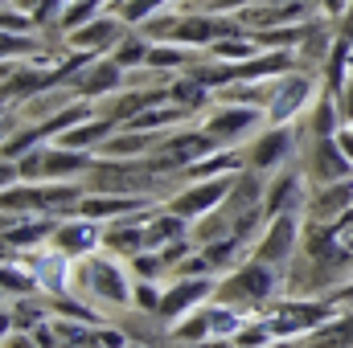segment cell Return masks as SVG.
I'll return each mask as SVG.
<instances>
[{
  "label": "cell",
  "mask_w": 353,
  "mask_h": 348,
  "mask_svg": "<svg viewBox=\"0 0 353 348\" xmlns=\"http://www.w3.org/2000/svg\"><path fill=\"white\" fill-rule=\"evenodd\" d=\"M128 348H148V345H128Z\"/></svg>",
  "instance_id": "obj_33"
},
{
  "label": "cell",
  "mask_w": 353,
  "mask_h": 348,
  "mask_svg": "<svg viewBox=\"0 0 353 348\" xmlns=\"http://www.w3.org/2000/svg\"><path fill=\"white\" fill-rule=\"evenodd\" d=\"M41 50V37H33V33H4V62H12L17 54L25 58V54H37Z\"/></svg>",
  "instance_id": "obj_27"
},
{
  "label": "cell",
  "mask_w": 353,
  "mask_h": 348,
  "mask_svg": "<svg viewBox=\"0 0 353 348\" xmlns=\"http://www.w3.org/2000/svg\"><path fill=\"white\" fill-rule=\"evenodd\" d=\"M165 140V131H136V127H119L115 135H107L94 152L107 156V160H136V156H148L157 152Z\"/></svg>",
  "instance_id": "obj_19"
},
{
  "label": "cell",
  "mask_w": 353,
  "mask_h": 348,
  "mask_svg": "<svg viewBox=\"0 0 353 348\" xmlns=\"http://www.w3.org/2000/svg\"><path fill=\"white\" fill-rule=\"evenodd\" d=\"M329 299H333L337 307H341V303H353V279H345V283H341V287H337V291H333Z\"/></svg>",
  "instance_id": "obj_31"
},
{
  "label": "cell",
  "mask_w": 353,
  "mask_h": 348,
  "mask_svg": "<svg viewBox=\"0 0 353 348\" xmlns=\"http://www.w3.org/2000/svg\"><path fill=\"white\" fill-rule=\"evenodd\" d=\"M234 176H210V180H193L189 188H181L176 197H169L165 205L181 213V217H189V221H197V217H205V213H214L226 197H230V188H234Z\"/></svg>",
  "instance_id": "obj_12"
},
{
  "label": "cell",
  "mask_w": 353,
  "mask_h": 348,
  "mask_svg": "<svg viewBox=\"0 0 353 348\" xmlns=\"http://www.w3.org/2000/svg\"><path fill=\"white\" fill-rule=\"evenodd\" d=\"M316 78L300 66L279 78H271V98H267V123H296V115L316 98Z\"/></svg>",
  "instance_id": "obj_10"
},
{
  "label": "cell",
  "mask_w": 353,
  "mask_h": 348,
  "mask_svg": "<svg viewBox=\"0 0 353 348\" xmlns=\"http://www.w3.org/2000/svg\"><path fill=\"white\" fill-rule=\"evenodd\" d=\"M148 54H152V37L140 29V25H132L123 37H119V45L111 50V58L132 74V70H140V66H148Z\"/></svg>",
  "instance_id": "obj_23"
},
{
  "label": "cell",
  "mask_w": 353,
  "mask_h": 348,
  "mask_svg": "<svg viewBox=\"0 0 353 348\" xmlns=\"http://www.w3.org/2000/svg\"><path fill=\"white\" fill-rule=\"evenodd\" d=\"M201 127L218 140V148H243L247 135H259L267 127V111L255 107V102L214 98V107L201 111Z\"/></svg>",
  "instance_id": "obj_5"
},
{
  "label": "cell",
  "mask_w": 353,
  "mask_h": 348,
  "mask_svg": "<svg viewBox=\"0 0 353 348\" xmlns=\"http://www.w3.org/2000/svg\"><path fill=\"white\" fill-rule=\"evenodd\" d=\"M0 25H4V33H37L41 29L25 8H12V4H4V21Z\"/></svg>",
  "instance_id": "obj_28"
},
{
  "label": "cell",
  "mask_w": 353,
  "mask_h": 348,
  "mask_svg": "<svg viewBox=\"0 0 353 348\" xmlns=\"http://www.w3.org/2000/svg\"><path fill=\"white\" fill-rule=\"evenodd\" d=\"M337 102H341V119H345V127L353 123V78L345 83V90L337 94Z\"/></svg>",
  "instance_id": "obj_29"
},
{
  "label": "cell",
  "mask_w": 353,
  "mask_h": 348,
  "mask_svg": "<svg viewBox=\"0 0 353 348\" xmlns=\"http://www.w3.org/2000/svg\"><path fill=\"white\" fill-rule=\"evenodd\" d=\"M4 345H8V348H41L33 332H8V340H4Z\"/></svg>",
  "instance_id": "obj_30"
},
{
  "label": "cell",
  "mask_w": 353,
  "mask_h": 348,
  "mask_svg": "<svg viewBox=\"0 0 353 348\" xmlns=\"http://www.w3.org/2000/svg\"><path fill=\"white\" fill-rule=\"evenodd\" d=\"M90 188L87 184H70V180H21V184H8L0 193V205L4 213H70Z\"/></svg>",
  "instance_id": "obj_2"
},
{
  "label": "cell",
  "mask_w": 353,
  "mask_h": 348,
  "mask_svg": "<svg viewBox=\"0 0 353 348\" xmlns=\"http://www.w3.org/2000/svg\"><path fill=\"white\" fill-rule=\"evenodd\" d=\"M210 152H218V140L197 123V127H176L169 131L165 140H161V148L157 152H148V160H152V168L161 176H185V168H193L197 160H205Z\"/></svg>",
  "instance_id": "obj_6"
},
{
  "label": "cell",
  "mask_w": 353,
  "mask_h": 348,
  "mask_svg": "<svg viewBox=\"0 0 353 348\" xmlns=\"http://www.w3.org/2000/svg\"><path fill=\"white\" fill-rule=\"evenodd\" d=\"M304 176H308V184H333V180H345V176H353V160L345 156V152H341L337 135H321V140H308Z\"/></svg>",
  "instance_id": "obj_15"
},
{
  "label": "cell",
  "mask_w": 353,
  "mask_h": 348,
  "mask_svg": "<svg viewBox=\"0 0 353 348\" xmlns=\"http://www.w3.org/2000/svg\"><path fill=\"white\" fill-rule=\"evenodd\" d=\"M350 78H353V62H350Z\"/></svg>",
  "instance_id": "obj_34"
},
{
  "label": "cell",
  "mask_w": 353,
  "mask_h": 348,
  "mask_svg": "<svg viewBox=\"0 0 353 348\" xmlns=\"http://www.w3.org/2000/svg\"><path fill=\"white\" fill-rule=\"evenodd\" d=\"M165 90H169V98H173V102H181L189 115H201V111L210 107V94H214L210 87H201V83H197V78H189V74H176Z\"/></svg>",
  "instance_id": "obj_24"
},
{
  "label": "cell",
  "mask_w": 353,
  "mask_h": 348,
  "mask_svg": "<svg viewBox=\"0 0 353 348\" xmlns=\"http://www.w3.org/2000/svg\"><path fill=\"white\" fill-rule=\"evenodd\" d=\"M50 246L54 250H62L66 259H87L94 250H103V221H94V217H62V226L54 230V238H50Z\"/></svg>",
  "instance_id": "obj_17"
},
{
  "label": "cell",
  "mask_w": 353,
  "mask_h": 348,
  "mask_svg": "<svg viewBox=\"0 0 353 348\" xmlns=\"http://www.w3.org/2000/svg\"><path fill=\"white\" fill-rule=\"evenodd\" d=\"M296 123H267L259 135H251V144H243V164L251 173H271V168H283L292 156H296Z\"/></svg>",
  "instance_id": "obj_9"
},
{
  "label": "cell",
  "mask_w": 353,
  "mask_h": 348,
  "mask_svg": "<svg viewBox=\"0 0 353 348\" xmlns=\"http://www.w3.org/2000/svg\"><path fill=\"white\" fill-rule=\"evenodd\" d=\"M333 312H337V303L321 299V295H279L275 303H267L259 316L271 324L275 340H300L312 328H321Z\"/></svg>",
  "instance_id": "obj_3"
},
{
  "label": "cell",
  "mask_w": 353,
  "mask_h": 348,
  "mask_svg": "<svg viewBox=\"0 0 353 348\" xmlns=\"http://www.w3.org/2000/svg\"><path fill=\"white\" fill-rule=\"evenodd\" d=\"M128 29H132V25H128L119 12H111V8H107V12H99L94 21H87L83 29L66 33L62 41H66V50H79V54H111Z\"/></svg>",
  "instance_id": "obj_14"
},
{
  "label": "cell",
  "mask_w": 353,
  "mask_h": 348,
  "mask_svg": "<svg viewBox=\"0 0 353 348\" xmlns=\"http://www.w3.org/2000/svg\"><path fill=\"white\" fill-rule=\"evenodd\" d=\"M103 250L115 259H136L148 250V209L144 213H128L115 221H103Z\"/></svg>",
  "instance_id": "obj_16"
},
{
  "label": "cell",
  "mask_w": 353,
  "mask_h": 348,
  "mask_svg": "<svg viewBox=\"0 0 353 348\" xmlns=\"http://www.w3.org/2000/svg\"><path fill=\"white\" fill-rule=\"evenodd\" d=\"M350 209H353V176L308 188V205H304V217L308 221H337Z\"/></svg>",
  "instance_id": "obj_18"
},
{
  "label": "cell",
  "mask_w": 353,
  "mask_h": 348,
  "mask_svg": "<svg viewBox=\"0 0 353 348\" xmlns=\"http://www.w3.org/2000/svg\"><path fill=\"white\" fill-rule=\"evenodd\" d=\"M304 205H308V176L300 168H292V164H283L267 180V193H263L267 221L279 217V213H304Z\"/></svg>",
  "instance_id": "obj_13"
},
{
  "label": "cell",
  "mask_w": 353,
  "mask_h": 348,
  "mask_svg": "<svg viewBox=\"0 0 353 348\" xmlns=\"http://www.w3.org/2000/svg\"><path fill=\"white\" fill-rule=\"evenodd\" d=\"M161 295H165V287H157L152 279H136V287H132V307H136L140 316H157Z\"/></svg>",
  "instance_id": "obj_26"
},
{
  "label": "cell",
  "mask_w": 353,
  "mask_h": 348,
  "mask_svg": "<svg viewBox=\"0 0 353 348\" xmlns=\"http://www.w3.org/2000/svg\"><path fill=\"white\" fill-rule=\"evenodd\" d=\"M132 287L136 279L119 266L115 254H87V259H74V291H87L103 303H115V307H132Z\"/></svg>",
  "instance_id": "obj_4"
},
{
  "label": "cell",
  "mask_w": 353,
  "mask_h": 348,
  "mask_svg": "<svg viewBox=\"0 0 353 348\" xmlns=\"http://www.w3.org/2000/svg\"><path fill=\"white\" fill-rule=\"evenodd\" d=\"M300 238H304V213H279V217L267 221L263 234L255 238L251 259H259V262H267V266H275V270L288 274V266H292L296 250H300Z\"/></svg>",
  "instance_id": "obj_7"
},
{
  "label": "cell",
  "mask_w": 353,
  "mask_h": 348,
  "mask_svg": "<svg viewBox=\"0 0 353 348\" xmlns=\"http://www.w3.org/2000/svg\"><path fill=\"white\" fill-rule=\"evenodd\" d=\"M283 287H288V274H283V270H275V266H267V262L247 254V262H239L234 270L218 274L214 299L234 303V307H243V312H263L267 303H275V299L283 295Z\"/></svg>",
  "instance_id": "obj_1"
},
{
  "label": "cell",
  "mask_w": 353,
  "mask_h": 348,
  "mask_svg": "<svg viewBox=\"0 0 353 348\" xmlns=\"http://www.w3.org/2000/svg\"><path fill=\"white\" fill-rule=\"evenodd\" d=\"M218 291V274H173V283H165L157 320L165 328H173L176 320H185L189 312H197L201 303H210Z\"/></svg>",
  "instance_id": "obj_8"
},
{
  "label": "cell",
  "mask_w": 353,
  "mask_h": 348,
  "mask_svg": "<svg viewBox=\"0 0 353 348\" xmlns=\"http://www.w3.org/2000/svg\"><path fill=\"white\" fill-rule=\"evenodd\" d=\"M94 164H99V152L46 144V173H41V180H74V176H87Z\"/></svg>",
  "instance_id": "obj_20"
},
{
  "label": "cell",
  "mask_w": 353,
  "mask_h": 348,
  "mask_svg": "<svg viewBox=\"0 0 353 348\" xmlns=\"http://www.w3.org/2000/svg\"><path fill=\"white\" fill-rule=\"evenodd\" d=\"M345 127L341 119V102L333 90H321L316 102H312V115H308V140H321V135H337Z\"/></svg>",
  "instance_id": "obj_21"
},
{
  "label": "cell",
  "mask_w": 353,
  "mask_h": 348,
  "mask_svg": "<svg viewBox=\"0 0 353 348\" xmlns=\"http://www.w3.org/2000/svg\"><path fill=\"white\" fill-rule=\"evenodd\" d=\"M189 119V111L173 102V98H161V102H152V107H144L132 123H123V127H136V131H169L176 123H185Z\"/></svg>",
  "instance_id": "obj_22"
},
{
  "label": "cell",
  "mask_w": 353,
  "mask_h": 348,
  "mask_svg": "<svg viewBox=\"0 0 353 348\" xmlns=\"http://www.w3.org/2000/svg\"><path fill=\"white\" fill-rule=\"evenodd\" d=\"M337 144H341V152L353 160V127H341V131H337Z\"/></svg>",
  "instance_id": "obj_32"
},
{
  "label": "cell",
  "mask_w": 353,
  "mask_h": 348,
  "mask_svg": "<svg viewBox=\"0 0 353 348\" xmlns=\"http://www.w3.org/2000/svg\"><path fill=\"white\" fill-rule=\"evenodd\" d=\"M123 78H128V70L111 58V54H99V58H90L83 70H74L70 74V83H66V98H107V94H115V90H123Z\"/></svg>",
  "instance_id": "obj_11"
},
{
  "label": "cell",
  "mask_w": 353,
  "mask_h": 348,
  "mask_svg": "<svg viewBox=\"0 0 353 348\" xmlns=\"http://www.w3.org/2000/svg\"><path fill=\"white\" fill-rule=\"evenodd\" d=\"M132 262V274L136 279H152V283H161L165 274H173V262H169V254L165 250H144V254H136Z\"/></svg>",
  "instance_id": "obj_25"
}]
</instances>
